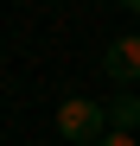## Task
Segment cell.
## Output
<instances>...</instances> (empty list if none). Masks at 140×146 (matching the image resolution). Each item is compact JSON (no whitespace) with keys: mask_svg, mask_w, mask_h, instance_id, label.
Here are the masks:
<instances>
[{"mask_svg":"<svg viewBox=\"0 0 140 146\" xmlns=\"http://www.w3.org/2000/svg\"><path fill=\"white\" fill-rule=\"evenodd\" d=\"M102 70H108V83H140V32H121V38H115L108 44V51H102Z\"/></svg>","mask_w":140,"mask_h":146,"instance_id":"obj_2","label":"cell"},{"mask_svg":"<svg viewBox=\"0 0 140 146\" xmlns=\"http://www.w3.org/2000/svg\"><path fill=\"white\" fill-rule=\"evenodd\" d=\"M121 7H127V13H140V0H121Z\"/></svg>","mask_w":140,"mask_h":146,"instance_id":"obj_5","label":"cell"},{"mask_svg":"<svg viewBox=\"0 0 140 146\" xmlns=\"http://www.w3.org/2000/svg\"><path fill=\"white\" fill-rule=\"evenodd\" d=\"M96 146H140V140H134V133H115V127H108V133H102Z\"/></svg>","mask_w":140,"mask_h":146,"instance_id":"obj_4","label":"cell"},{"mask_svg":"<svg viewBox=\"0 0 140 146\" xmlns=\"http://www.w3.org/2000/svg\"><path fill=\"white\" fill-rule=\"evenodd\" d=\"M57 133H64L70 146H96V140L108 133V108L89 102V95H70V102L57 108Z\"/></svg>","mask_w":140,"mask_h":146,"instance_id":"obj_1","label":"cell"},{"mask_svg":"<svg viewBox=\"0 0 140 146\" xmlns=\"http://www.w3.org/2000/svg\"><path fill=\"white\" fill-rule=\"evenodd\" d=\"M108 127L115 133H134L140 127V95H115V102H108Z\"/></svg>","mask_w":140,"mask_h":146,"instance_id":"obj_3","label":"cell"}]
</instances>
